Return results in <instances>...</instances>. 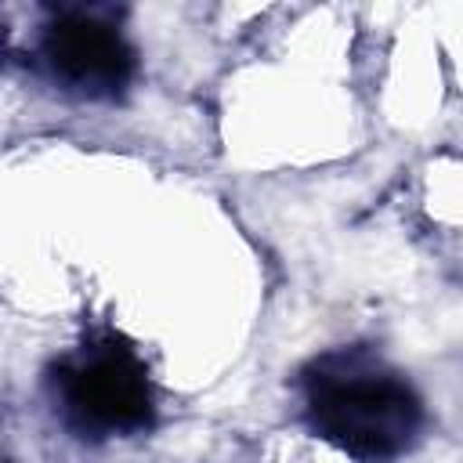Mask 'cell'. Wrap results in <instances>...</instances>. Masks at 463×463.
Returning a JSON list of instances; mask_svg holds the SVG:
<instances>
[{
	"label": "cell",
	"mask_w": 463,
	"mask_h": 463,
	"mask_svg": "<svg viewBox=\"0 0 463 463\" xmlns=\"http://www.w3.org/2000/svg\"><path fill=\"white\" fill-rule=\"evenodd\" d=\"M307 412L329 441L362 459L402 452L420 427L412 391L398 376L354 358H336L311 376Z\"/></svg>",
	"instance_id": "1"
},
{
	"label": "cell",
	"mask_w": 463,
	"mask_h": 463,
	"mask_svg": "<svg viewBox=\"0 0 463 463\" xmlns=\"http://www.w3.org/2000/svg\"><path fill=\"white\" fill-rule=\"evenodd\" d=\"M65 409L80 427L94 430H134L152 412V394L141 365L116 347L83 354L61 373Z\"/></svg>",
	"instance_id": "2"
},
{
	"label": "cell",
	"mask_w": 463,
	"mask_h": 463,
	"mask_svg": "<svg viewBox=\"0 0 463 463\" xmlns=\"http://www.w3.org/2000/svg\"><path fill=\"white\" fill-rule=\"evenodd\" d=\"M43 58L61 83L90 98L119 90L134 65V54L116 33V25L87 11H72L47 29Z\"/></svg>",
	"instance_id": "3"
}]
</instances>
